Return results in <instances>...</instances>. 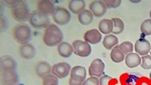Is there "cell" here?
<instances>
[{"label": "cell", "instance_id": "1", "mask_svg": "<svg viewBox=\"0 0 151 85\" xmlns=\"http://www.w3.org/2000/svg\"><path fill=\"white\" fill-rule=\"evenodd\" d=\"M63 33L60 30V28L57 25H51L45 28V32L44 34V42L45 45L53 47L59 45L63 42Z\"/></svg>", "mask_w": 151, "mask_h": 85}, {"label": "cell", "instance_id": "2", "mask_svg": "<svg viewBox=\"0 0 151 85\" xmlns=\"http://www.w3.org/2000/svg\"><path fill=\"white\" fill-rule=\"evenodd\" d=\"M12 35L18 44L25 45L31 38V30L27 25H18L13 28Z\"/></svg>", "mask_w": 151, "mask_h": 85}, {"label": "cell", "instance_id": "3", "mask_svg": "<svg viewBox=\"0 0 151 85\" xmlns=\"http://www.w3.org/2000/svg\"><path fill=\"white\" fill-rule=\"evenodd\" d=\"M12 17L18 22L29 21L30 14H31L29 12V9H28L27 5L24 1H22L20 4L17 5L16 7L12 8Z\"/></svg>", "mask_w": 151, "mask_h": 85}, {"label": "cell", "instance_id": "4", "mask_svg": "<svg viewBox=\"0 0 151 85\" xmlns=\"http://www.w3.org/2000/svg\"><path fill=\"white\" fill-rule=\"evenodd\" d=\"M29 24L31 27L34 28H47L51 24L49 17L45 15V14H42L39 12H33L30 14V18H29Z\"/></svg>", "mask_w": 151, "mask_h": 85}, {"label": "cell", "instance_id": "5", "mask_svg": "<svg viewBox=\"0 0 151 85\" xmlns=\"http://www.w3.org/2000/svg\"><path fill=\"white\" fill-rule=\"evenodd\" d=\"M72 46L74 49V53L78 57H81V58H87L92 53L91 45L85 41L76 40L73 42Z\"/></svg>", "mask_w": 151, "mask_h": 85}, {"label": "cell", "instance_id": "6", "mask_svg": "<svg viewBox=\"0 0 151 85\" xmlns=\"http://www.w3.org/2000/svg\"><path fill=\"white\" fill-rule=\"evenodd\" d=\"M52 15H53L54 22L57 24V25H60V26L67 25L71 20L70 12L64 8H60V7L57 8Z\"/></svg>", "mask_w": 151, "mask_h": 85}, {"label": "cell", "instance_id": "7", "mask_svg": "<svg viewBox=\"0 0 151 85\" xmlns=\"http://www.w3.org/2000/svg\"><path fill=\"white\" fill-rule=\"evenodd\" d=\"M71 65L68 63H59L53 65L52 73L58 79H64L71 73Z\"/></svg>", "mask_w": 151, "mask_h": 85}, {"label": "cell", "instance_id": "8", "mask_svg": "<svg viewBox=\"0 0 151 85\" xmlns=\"http://www.w3.org/2000/svg\"><path fill=\"white\" fill-rule=\"evenodd\" d=\"M104 71H105V63L100 59L93 60L89 67L90 77L100 78L101 76L104 75Z\"/></svg>", "mask_w": 151, "mask_h": 85}, {"label": "cell", "instance_id": "9", "mask_svg": "<svg viewBox=\"0 0 151 85\" xmlns=\"http://www.w3.org/2000/svg\"><path fill=\"white\" fill-rule=\"evenodd\" d=\"M107 6L104 3V1H100V0H94L91 4H90V11L92 12L94 17H102L106 14L107 12Z\"/></svg>", "mask_w": 151, "mask_h": 85}, {"label": "cell", "instance_id": "10", "mask_svg": "<svg viewBox=\"0 0 151 85\" xmlns=\"http://www.w3.org/2000/svg\"><path fill=\"white\" fill-rule=\"evenodd\" d=\"M71 78L73 80L79 83H83L85 80H86V76H87V71L85 69L84 66H80L77 65L74 66L71 70Z\"/></svg>", "mask_w": 151, "mask_h": 85}, {"label": "cell", "instance_id": "11", "mask_svg": "<svg viewBox=\"0 0 151 85\" xmlns=\"http://www.w3.org/2000/svg\"><path fill=\"white\" fill-rule=\"evenodd\" d=\"M37 9L38 12L46 16H48L49 14H53L56 9L54 3L49 0H40L37 4Z\"/></svg>", "mask_w": 151, "mask_h": 85}, {"label": "cell", "instance_id": "12", "mask_svg": "<svg viewBox=\"0 0 151 85\" xmlns=\"http://www.w3.org/2000/svg\"><path fill=\"white\" fill-rule=\"evenodd\" d=\"M102 40L101 32L98 30H90L84 33V41L87 42L90 45H96L98 42H100Z\"/></svg>", "mask_w": 151, "mask_h": 85}, {"label": "cell", "instance_id": "13", "mask_svg": "<svg viewBox=\"0 0 151 85\" xmlns=\"http://www.w3.org/2000/svg\"><path fill=\"white\" fill-rule=\"evenodd\" d=\"M134 49L137 54L142 55V56H145V55H147L151 50L150 42L147 40L140 38V39L137 40L135 42Z\"/></svg>", "mask_w": 151, "mask_h": 85}, {"label": "cell", "instance_id": "14", "mask_svg": "<svg viewBox=\"0 0 151 85\" xmlns=\"http://www.w3.org/2000/svg\"><path fill=\"white\" fill-rule=\"evenodd\" d=\"M19 53H20L21 58L25 60H31L36 56V48L33 45L27 42L25 45H21L19 48Z\"/></svg>", "mask_w": 151, "mask_h": 85}, {"label": "cell", "instance_id": "15", "mask_svg": "<svg viewBox=\"0 0 151 85\" xmlns=\"http://www.w3.org/2000/svg\"><path fill=\"white\" fill-rule=\"evenodd\" d=\"M2 81L4 84H16L19 81V76L16 70H4L2 74Z\"/></svg>", "mask_w": 151, "mask_h": 85}, {"label": "cell", "instance_id": "16", "mask_svg": "<svg viewBox=\"0 0 151 85\" xmlns=\"http://www.w3.org/2000/svg\"><path fill=\"white\" fill-rule=\"evenodd\" d=\"M35 72L40 78H45L52 72V67L47 61H40L35 67Z\"/></svg>", "mask_w": 151, "mask_h": 85}, {"label": "cell", "instance_id": "17", "mask_svg": "<svg viewBox=\"0 0 151 85\" xmlns=\"http://www.w3.org/2000/svg\"><path fill=\"white\" fill-rule=\"evenodd\" d=\"M85 7H86V2L84 0H71L68 4L69 11L74 14H79L82 12Z\"/></svg>", "mask_w": 151, "mask_h": 85}, {"label": "cell", "instance_id": "18", "mask_svg": "<svg viewBox=\"0 0 151 85\" xmlns=\"http://www.w3.org/2000/svg\"><path fill=\"white\" fill-rule=\"evenodd\" d=\"M0 66L3 70H16L17 63L13 58L9 56H3L0 59Z\"/></svg>", "mask_w": 151, "mask_h": 85}, {"label": "cell", "instance_id": "19", "mask_svg": "<svg viewBox=\"0 0 151 85\" xmlns=\"http://www.w3.org/2000/svg\"><path fill=\"white\" fill-rule=\"evenodd\" d=\"M125 61H126V65L129 68H135L138 65L141 64V57L139 54L137 53H129L126 55L125 58Z\"/></svg>", "mask_w": 151, "mask_h": 85}, {"label": "cell", "instance_id": "20", "mask_svg": "<svg viewBox=\"0 0 151 85\" xmlns=\"http://www.w3.org/2000/svg\"><path fill=\"white\" fill-rule=\"evenodd\" d=\"M58 52L60 55V57H63V58H70L73 54L74 49L73 46L70 44L66 42H63L61 44L58 45Z\"/></svg>", "mask_w": 151, "mask_h": 85}, {"label": "cell", "instance_id": "21", "mask_svg": "<svg viewBox=\"0 0 151 85\" xmlns=\"http://www.w3.org/2000/svg\"><path fill=\"white\" fill-rule=\"evenodd\" d=\"M78 22L83 26L91 25L93 21V14L90 9H84L82 12L78 14Z\"/></svg>", "mask_w": 151, "mask_h": 85}, {"label": "cell", "instance_id": "22", "mask_svg": "<svg viewBox=\"0 0 151 85\" xmlns=\"http://www.w3.org/2000/svg\"><path fill=\"white\" fill-rule=\"evenodd\" d=\"M98 30L105 35H110L112 33V22L111 19H103L98 25Z\"/></svg>", "mask_w": 151, "mask_h": 85}, {"label": "cell", "instance_id": "23", "mask_svg": "<svg viewBox=\"0 0 151 85\" xmlns=\"http://www.w3.org/2000/svg\"><path fill=\"white\" fill-rule=\"evenodd\" d=\"M125 54L123 53L122 50L120 49L119 45H116L115 47H113L111 52V59L113 63H120L123 61L125 60Z\"/></svg>", "mask_w": 151, "mask_h": 85}, {"label": "cell", "instance_id": "24", "mask_svg": "<svg viewBox=\"0 0 151 85\" xmlns=\"http://www.w3.org/2000/svg\"><path fill=\"white\" fill-rule=\"evenodd\" d=\"M111 20L112 22V33L114 35L121 34V33L124 31V28H125L124 21H123L122 19L117 18V17L112 18Z\"/></svg>", "mask_w": 151, "mask_h": 85}, {"label": "cell", "instance_id": "25", "mask_svg": "<svg viewBox=\"0 0 151 85\" xmlns=\"http://www.w3.org/2000/svg\"><path fill=\"white\" fill-rule=\"evenodd\" d=\"M118 45V38L114 34L106 35L103 39V45L106 49H112Z\"/></svg>", "mask_w": 151, "mask_h": 85}, {"label": "cell", "instance_id": "26", "mask_svg": "<svg viewBox=\"0 0 151 85\" xmlns=\"http://www.w3.org/2000/svg\"><path fill=\"white\" fill-rule=\"evenodd\" d=\"M141 32L145 36L151 35V19H146L141 25Z\"/></svg>", "mask_w": 151, "mask_h": 85}, {"label": "cell", "instance_id": "27", "mask_svg": "<svg viewBox=\"0 0 151 85\" xmlns=\"http://www.w3.org/2000/svg\"><path fill=\"white\" fill-rule=\"evenodd\" d=\"M119 47L125 55L132 53V51H133V49H134L133 44H132L131 42H129V41H126L124 42H122V44L119 45Z\"/></svg>", "mask_w": 151, "mask_h": 85}, {"label": "cell", "instance_id": "28", "mask_svg": "<svg viewBox=\"0 0 151 85\" xmlns=\"http://www.w3.org/2000/svg\"><path fill=\"white\" fill-rule=\"evenodd\" d=\"M42 85H59V79L54 75H48L42 79Z\"/></svg>", "mask_w": 151, "mask_h": 85}, {"label": "cell", "instance_id": "29", "mask_svg": "<svg viewBox=\"0 0 151 85\" xmlns=\"http://www.w3.org/2000/svg\"><path fill=\"white\" fill-rule=\"evenodd\" d=\"M142 68L145 70L151 69V56L150 55H145L141 58V64Z\"/></svg>", "mask_w": 151, "mask_h": 85}, {"label": "cell", "instance_id": "30", "mask_svg": "<svg viewBox=\"0 0 151 85\" xmlns=\"http://www.w3.org/2000/svg\"><path fill=\"white\" fill-rule=\"evenodd\" d=\"M104 3L106 4L107 8L116 9L119 6H121L122 1H121V0H106V1H104Z\"/></svg>", "mask_w": 151, "mask_h": 85}, {"label": "cell", "instance_id": "31", "mask_svg": "<svg viewBox=\"0 0 151 85\" xmlns=\"http://www.w3.org/2000/svg\"><path fill=\"white\" fill-rule=\"evenodd\" d=\"M8 27H9V21L2 14L1 18H0V31L4 32L6 30H8Z\"/></svg>", "mask_w": 151, "mask_h": 85}, {"label": "cell", "instance_id": "32", "mask_svg": "<svg viewBox=\"0 0 151 85\" xmlns=\"http://www.w3.org/2000/svg\"><path fill=\"white\" fill-rule=\"evenodd\" d=\"M82 85H99V79L96 77H90L82 83Z\"/></svg>", "mask_w": 151, "mask_h": 85}, {"label": "cell", "instance_id": "33", "mask_svg": "<svg viewBox=\"0 0 151 85\" xmlns=\"http://www.w3.org/2000/svg\"><path fill=\"white\" fill-rule=\"evenodd\" d=\"M111 79H112V78L111 76L104 74L103 76H101L100 79H99V85H109V83H110Z\"/></svg>", "mask_w": 151, "mask_h": 85}, {"label": "cell", "instance_id": "34", "mask_svg": "<svg viewBox=\"0 0 151 85\" xmlns=\"http://www.w3.org/2000/svg\"><path fill=\"white\" fill-rule=\"evenodd\" d=\"M21 2H22V0H9V1H1L2 4H5V5H7L8 7H12V8L16 7L17 5H19Z\"/></svg>", "mask_w": 151, "mask_h": 85}, {"label": "cell", "instance_id": "35", "mask_svg": "<svg viewBox=\"0 0 151 85\" xmlns=\"http://www.w3.org/2000/svg\"><path fill=\"white\" fill-rule=\"evenodd\" d=\"M69 85H82V83L77 82V81H75V80H73L72 79H69Z\"/></svg>", "mask_w": 151, "mask_h": 85}, {"label": "cell", "instance_id": "36", "mask_svg": "<svg viewBox=\"0 0 151 85\" xmlns=\"http://www.w3.org/2000/svg\"><path fill=\"white\" fill-rule=\"evenodd\" d=\"M130 2H132V3H140L141 0H136V1H135V0H131Z\"/></svg>", "mask_w": 151, "mask_h": 85}, {"label": "cell", "instance_id": "37", "mask_svg": "<svg viewBox=\"0 0 151 85\" xmlns=\"http://www.w3.org/2000/svg\"><path fill=\"white\" fill-rule=\"evenodd\" d=\"M149 79H150V80H151V72H150V74H149Z\"/></svg>", "mask_w": 151, "mask_h": 85}, {"label": "cell", "instance_id": "38", "mask_svg": "<svg viewBox=\"0 0 151 85\" xmlns=\"http://www.w3.org/2000/svg\"><path fill=\"white\" fill-rule=\"evenodd\" d=\"M149 15H150V19H151V9H150V12H149Z\"/></svg>", "mask_w": 151, "mask_h": 85}, {"label": "cell", "instance_id": "39", "mask_svg": "<svg viewBox=\"0 0 151 85\" xmlns=\"http://www.w3.org/2000/svg\"><path fill=\"white\" fill-rule=\"evenodd\" d=\"M9 85H16V84H9Z\"/></svg>", "mask_w": 151, "mask_h": 85}, {"label": "cell", "instance_id": "40", "mask_svg": "<svg viewBox=\"0 0 151 85\" xmlns=\"http://www.w3.org/2000/svg\"><path fill=\"white\" fill-rule=\"evenodd\" d=\"M150 56H151V50H150Z\"/></svg>", "mask_w": 151, "mask_h": 85}]
</instances>
